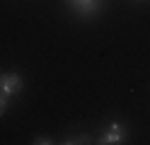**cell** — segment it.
I'll list each match as a JSON object with an SVG mask.
<instances>
[{"label": "cell", "instance_id": "cell-1", "mask_svg": "<svg viewBox=\"0 0 150 145\" xmlns=\"http://www.w3.org/2000/svg\"><path fill=\"white\" fill-rule=\"evenodd\" d=\"M124 140H126V126H121L119 121H114V123H109L104 128V133L99 135L97 143H102V145H119Z\"/></svg>", "mask_w": 150, "mask_h": 145}, {"label": "cell", "instance_id": "cell-2", "mask_svg": "<svg viewBox=\"0 0 150 145\" xmlns=\"http://www.w3.org/2000/svg\"><path fill=\"white\" fill-rule=\"evenodd\" d=\"M22 90V77L17 73H3L0 75V94L3 97H12Z\"/></svg>", "mask_w": 150, "mask_h": 145}, {"label": "cell", "instance_id": "cell-3", "mask_svg": "<svg viewBox=\"0 0 150 145\" xmlns=\"http://www.w3.org/2000/svg\"><path fill=\"white\" fill-rule=\"evenodd\" d=\"M75 12H78L80 17H90V15H95L97 12V0H65Z\"/></svg>", "mask_w": 150, "mask_h": 145}, {"label": "cell", "instance_id": "cell-4", "mask_svg": "<svg viewBox=\"0 0 150 145\" xmlns=\"http://www.w3.org/2000/svg\"><path fill=\"white\" fill-rule=\"evenodd\" d=\"M5 109H7V97H3V94H0V116L5 114Z\"/></svg>", "mask_w": 150, "mask_h": 145}, {"label": "cell", "instance_id": "cell-5", "mask_svg": "<svg viewBox=\"0 0 150 145\" xmlns=\"http://www.w3.org/2000/svg\"><path fill=\"white\" fill-rule=\"evenodd\" d=\"M34 143H39V145H49V143H51V140H49V138H36V140H34Z\"/></svg>", "mask_w": 150, "mask_h": 145}, {"label": "cell", "instance_id": "cell-6", "mask_svg": "<svg viewBox=\"0 0 150 145\" xmlns=\"http://www.w3.org/2000/svg\"><path fill=\"white\" fill-rule=\"evenodd\" d=\"M140 3H143V0H140Z\"/></svg>", "mask_w": 150, "mask_h": 145}]
</instances>
